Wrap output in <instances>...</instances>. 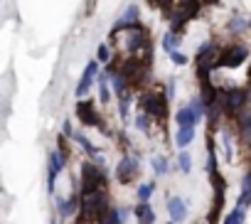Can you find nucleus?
I'll return each instance as SVG.
<instances>
[{"label": "nucleus", "instance_id": "obj_1", "mask_svg": "<svg viewBox=\"0 0 251 224\" xmlns=\"http://www.w3.org/2000/svg\"><path fill=\"white\" fill-rule=\"evenodd\" d=\"M168 101H170V96L155 91V94H148L141 99V108L151 119H165L168 116Z\"/></svg>", "mask_w": 251, "mask_h": 224}, {"label": "nucleus", "instance_id": "obj_2", "mask_svg": "<svg viewBox=\"0 0 251 224\" xmlns=\"http://www.w3.org/2000/svg\"><path fill=\"white\" fill-rule=\"evenodd\" d=\"M103 182H106V177L96 163H81V192L103 190Z\"/></svg>", "mask_w": 251, "mask_h": 224}, {"label": "nucleus", "instance_id": "obj_3", "mask_svg": "<svg viewBox=\"0 0 251 224\" xmlns=\"http://www.w3.org/2000/svg\"><path fill=\"white\" fill-rule=\"evenodd\" d=\"M249 57V50L244 45H229L219 52V67H239Z\"/></svg>", "mask_w": 251, "mask_h": 224}, {"label": "nucleus", "instance_id": "obj_4", "mask_svg": "<svg viewBox=\"0 0 251 224\" xmlns=\"http://www.w3.org/2000/svg\"><path fill=\"white\" fill-rule=\"evenodd\" d=\"M222 96H224V111L226 114H239V111L249 103V96H246L244 89H226V91H222Z\"/></svg>", "mask_w": 251, "mask_h": 224}, {"label": "nucleus", "instance_id": "obj_5", "mask_svg": "<svg viewBox=\"0 0 251 224\" xmlns=\"http://www.w3.org/2000/svg\"><path fill=\"white\" fill-rule=\"evenodd\" d=\"M76 116H79L81 124H86V126H99L101 131H106L103 124H101L103 119L96 116V111H94V103H91V101H76Z\"/></svg>", "mask_w": 251, "mask_h": 224}, {"label": "nucleus", "instance_id": "obj_6", "mask_svg": "<svg viewBox=\"0 0 251 224\" xmlns=\"http://www.w3.org/2000/svg\"><path fill=\"white\" fill-rule=\"evenodd\" d=\"M138 160H133V158H123V160H118V168H116V177H118V182L121 185H128L136 175H138Z\"/></svg>", "mask_w": 251, "mask_h": 224}, {"label": "nucleus", "instance_id": "obj_7", "mask_svg": "<svg viewBox=\"0 0 251 224\" xmlns=\"http://www.w3.org/2000/svg\"><path fill=\"white\" fill-rule=\"evenodd\" d=\"M96 74H99V62H89L84 74H81V81L76 84V96H86V91L91 89V84L96 79Z\"/></svg>", "mask_w": 251, "mask_h": 224}, {"label": "nucleus", "instance_id": "obj_8", "mask_svg": "<svg viewBox=\"0 0 251 224\" xmlns=\"http://www.w3.org/2000/svg\"><path fill=\"white\" fill-rule=\"evenodd\" d=\"M168 212H170V219L173 222L187 219V204L180 197H168Z\"/></svg>", "mask_w": 251, "mask_h": 224}, {"label": "nucleus", "instance_id": "obj_9", "mask_svg": "<svg viewBox=\"0 0 251 224\" xmlns=\"http://www.w3.org/2000/svg\"><path fill=\"white\" fill-rule=\"evenodd\" d=\"M133 214H136V222L138 224H153L155 222V212H153V207L148 202H138L136 209H133Z\"/></svg>", "mask_w": 251, "mask_h": 224}, {"label": "nucleus", "instance_id": "obj_10", "mask_svg": "<svg viewBox=\"0 0 251 224\" xmlns=\"http://www.w3.org/2000/svg\"><path fill=\"white\" fill-rule=\"evenodd\" d=\"M175 124H177V128H185V126H197V116H195V111H192L190 106L180 108V111H177V116H175Z\"/></svg>", "mask_w": 251, "mask_h": 224}, {"label": "nucleus", "instance_id": "obj_11", "mask_svg": "<svg viewBox=\"0 0 251 224\" xmlns=\"http://www.w3.org/2000/svg\"><path fill=\"white\" fill-rule=\"evenodd\" d=\"M108 76H111V86H113V91H116L118 96L128 94V79H126V74H121V72L116 69V72H108Z\"/></svg>", "mask_w": 251, "mask_h": 224}, {"label": "nucleus", "instance_id": "obj_12", "mask_svg": "<svg viewBox=\"0 0 251 224\" xmlns=\"http://www.w3.org/2000/svg\"><path fill=\"white\" fill-rule=\"evenodd\" d=\"M192 141H195V126L177 128V133H175V146H177V148H187Z\"/></svg>", "mask_w": 251, "mask_h": 224}, {"label": "nucleus", "instance_id": "obj_13", "mask_svg": "<svg viewBox=\"0 0 251 224\" xmlns=\"http://www.w3.org/2000/svg\"><path fill=\"white\" fill-rule=\"evenodd\" d=\"M138 15H141L138 5H128V8H126V13H123V18H118V25H116V27H128V25H136V23H138Z\"/></svg>", "mask_w": 251, "mask_h": 224}, {"label": "nucleus", "instance_id": "obj_14", "mask_svg": "<svg viewBox=\"0 0 251 224\" xmlns=\"http://www.w3.org/2000/svg\"><path fill=\"white\" fill-rule=\"evenodd\" d=\"M64 165H67V153H62V150L50 153V168H52V170L62 173V170H64Z\"/></svg>", "mask_w": 251, "mask_h": 224}, {"label": "nucleus", "instance_id": "obj_15", "mask_svg": "<svg viewBox=\"0 0 251 224\" xmlns=\"http://www.w3.org/2000/svg\"><path fill=\"white\" fill-rule=\"evenodd\" d=\"M244 219H246V209H241V207H234V209L226 214L224 224H244Z\"/></svg>", "mask_w": 251, "mask_h": 224}, {"label": "nucleus", "instance_id": "obj_16", "mask_svg": "<svg viewBox=\"0 0 251 224\" xmlns=\"http://www.w3.org/2000/svg\"><path fill=\"white\" fill-rule=\"evenodd\" d=\"M177 45H180V35H177V32H168V35L163 37V50H165V52H175Z\"/></svg>", "mask_w": 251, "mask_h": 224}, {"label": "nucleus", "instance_id": "obj_17", "mask_svg": "<svg viewBox=\"0 0 251 224\" xmlns=\"http://www.w3.org/2000/svg\"><path fill=\"white\" fill-rule=\"evenodd\" d=\"M74 141H76V143H79V146H81V148H84V150H86V153H89V155H91L94 160L99 158V150H96V148H94V146L89 143V138H86V136H81V133H76V136H74Z\"/></svg>", "mask_w": 251, "mask_h": 224}, {"label": "nucleus", "instance_id": "obj_18", "mask_svg": "<svg viewBox=\"0 0 251 224\" xmlns=\"http://www.w3.org/2000/svg\"><path fill=\"white\" fill-rule=\"evenodd\" d=\"M111 76H108V72H103V74H99V91H101V101L103 103H108V81Z\"/></svg>", "mask_w": 251, "mask_h": 224}, {"label": "nucleus", "instance_id": "obj_19", "mask_svg": "<svg viewBox=\"0 0 251 224\" xmlns=\"http://www.w3.org/2000/svg\"><path fill=\"white\" fill-rule=\"evenodd\" d=\"M246 27H249V23H246L244 18H239V15H236V18H231V23H229V30H231V32H236V35H239V32H244Z\"/></svg>", "mask_w": 251, "mask_h": 224}, {"label": "nucleus", "instance_id": "obj_20", "mask_svg": "<svg viewBox=\"0 0 251 224\" xmlns=\"http://www.w3.org/2000/svg\"><path fill=\"white\" fill-rule=\"evenodd\" d=\"M177 165H180L182 173H190V170H192V158H190V153L182 150V153L177 155Z\"/></svg>", "mask_w": 251, "mask_h": 224}, {"label": "nucleus", "instance_id": "obj_21", "mask_svg": "<svg viewBox=\"0 0 251 224\" xmlns=\"http://www.w3.org/2000/svg\"><path fill=\"white\" fill-rule=\"evenodd\" d=\"M153 190H155L153 182H148V185H138V199H141V202H148L151 195H153Z\"/></svg>", "mask_w": 251, "mask_h": 224}, {"label": "nucleus", "instance_id": "obj_22", "mask_svg": "<svg viewBox=\"0 0 251 224\" xmlns=\"http://www.w3.org/2000/svg\"><path fill=\"white\" fill-rule=\"evenodd\" d=\"M148 121H151V116L146 114V111H141V114L136 116V128H141V131H148V128H151V124H148Z\"/></svg>", "mask_w": 251, "mask_h": 224}, {"label": "nucleus", "instance_id": "obj_23", "mask_svg": "<svg viewBox=\"0 0 251 224\" xmlns=\"http://www.w3.org/2000/svg\"><path fill=\"white\" fill-rule=\"evenodd\" d=\"M153 170L158 173V175H165L168 173V160L160 155V158H153Z\"/></svg>", "mask_w": 251, "mask_h": 224}, {"label": "nucleus", "instance_id": "obj_24", "mask_svg": "<svg viewBox=\"0 0 251 224\" xmlns=\"http://www.w3.org/2000/svg\"><path fill=\"white\" fill-rule=\"evenodd\" d=\"M57 175H59V173H57V170H52V168L47 165V190H50V192H54V185H57Z\"/></svg>", "mask_w": 251, "mask_h": 224}, {"label": "nucleus", "instance_id": "obj_25", "mask_svg": "<svg viewBox=\"0 0 251 224\" xmlns=\"http://www.w3.org/2000/svg\"><path fill=\"white\" fill-rule=\"evenodd\" d=\"M111 212H113L116 224H123V222H126V217H128V209H126V207H118V209H111Z\"/></svg>", "mask_w": 251, "mask_h": 224}, {"label": "nucleus", "instance_id": "obj_26", "mask_svg": "<svg viewBox=\"0 0 251 224\" xmlns=\"http://www.w3.org/2000/svg\"><path fill=\"white\" fill-rule=\"evenodd\" d=\"M170 59H173V62L177 64V67H182V64H187V57H185L182 52H177V50H175V52H170Z\"/></svg>", "mask_w": 251, "mask_h": 224}, {"label": "nucleus", "instance_id": "obj_27", "mask_svg": "<svg viewBox=\"0 0 251 224\" xmlns=\"http://www.w3.org/2000/svg\"><path fill=\"white\" fill-rule=\"evenodd\" d=\"M96 57H99V62H108V47H106V45H99Z\"/></svg>", "mask_w": 251, "mask_h": 224}, {"label": "nucleus", "instance_id": "obj_28", "mask_svg": "<svg viewBox=\"0 0 251 224\" xmlns=\"http://www.w3.org/2000/svg\"><path fill=\"white\" fill-rule=\"evenodd\" d=\"M170 3H173V0H153V5L160 8V10H170Z\"/></svg>", "mask_w": 251, "mask_h": 224}, {"label": "nucleus", "instance_id": "obj_29", "mask_svg": "<svg viewBox=\"0 0 251 224\" xmlns=\"http://www.w3.org/2000/svg\"><path fill=\"white\" fill-rule=\"evenodd\" d=\"M64 136H72V124L64 121Z\"/></svg>", "mask_w": 251, "mask_h": 224}, {"label": "nucleus", "instance_id": "obj_30", "mask_svg": "<svg viewBox=\"0 0 251 224\" xmlns=\"http://www.w3.org/2000/svg\"><path fill=\"white\" fill-rule=\"evenodd\" d=\"M246 96H249V103H251V84H249V89H246Z\"/></svg>", "mask_w": 251, "mask_h": 224}, {"label": "nucleus", "instance_id": "obj_31", "mask_svg": "<svg viewBox=\"0 0 251 224\" xmlns=\"http://www.w3.org/2000/svg\"><path fill=\"white\" fill-rule=\"evenodd\" d=\"M249 30H251V20H249Z\"/></svg>", "mask_w": 251, "mask_h": 224}, {"label": "nucleus", "instance_id": "obj_32", "mask_svg": "<svg viewBox=\"0 0 251 224\" xmlns=\"http://www.w3.org/2000/svg\"><path fill=\"white\" fill-rule=\"evenodd\" d=\"M170 224H177V222H170Z\"/></svg>", "mask_w": 251, "mask_h": 224}]
</instances>
